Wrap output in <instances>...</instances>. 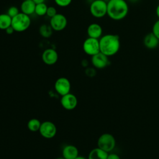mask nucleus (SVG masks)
<instances>
[{
	"mask_svg": "<svg viewBox=\"0 0 159 159\" xmlns=\"http://www.w3.org/2000/svg\"><path fill=\"white\" fill-rule=\"evenodd\" d=\"M48 6L45 2L36 4L35 9V13L39 16H43L46 15Z\"/></svg>",
	"mask_w": 159,
	"mask_h": 159,
	"instance_id": "obj_21",
	"label": "nucleus"
},
{
	"mask_svg": "<svg viewBox=\"0 0 159 159\" xmlns=\"http://www.w3.org/2000/svg\"><path fill=\"white\" fill-rule=\"evenodd\" d=\"M62 155L65 159H75L78 156V150L75 146L68 145L63 148Z\"/></svg>",
	"mask_w": 159,
	"mask_h": 159,
	"instance_id": "obj_16",
	"label": "nucleus"
},
{
	"mask_svg": "<svg viewBox=\"0 0 159 159\" xmlns=\"http://www.w3.org/2000/svg\"><path fill=\"white\" fill-rule=\"evenodd\" d=\"M41 123L37 119H32L27 122V128L32 132H37L39 130Z\"/></svg>",
	"mask_w": 159,
	"mask_h": 159,
	"instance_id": "obj_20",
	"label": "nucleus"
},
{
	"mask_svg": "<svg viewBox=\"0 0 159 159\" xmlns=\"http://www.w3.org/2000/svg\"><path fill=\"white\" fill-rule=\"evenodd\" d=\"M116 139L114 137L109 133H104L99 136L98 140V147L106 152L113 150L116 147Z\"/></svg>",
	"mask_w": 159,
	"mask_h": 159,
	"instance_id": "obj_5",
	"label": "nucleus"
},
{
	"mask_svg": "<svg viewBox=\"0 0 159 159\" xmlns=\"http://www.w3.org/2000/svg\"><path fill=\"white\" fill-rule=\"evenodd\" d=\"M39 132L44 138L51 139L56 135L57 127L52 122L45 121L41 124Z\"/></svg>",
	"mask_w": 159,
	"mask_h": 159,
	"instance_id": "obj_8",
	"label": "nucleus"
},
{
	"mask_svg": "<svg viewBox=\"0 0 159 159\" xmlns=\"http://www.w3.org/2000/svg\"><path fill=\"white\" fill-rule=\"evenodd\" d=\"M36 4L32 0H24L20 4L21 12L27 15H31L35 13Z\"/></svg>",
	"mask_w": 159,
	"mask_h": 159,
	"instance_id": "obj_15",
	"label": "nucleus"
},
{
	"mask_svg": "<svg viewBox=\"0 0 159 159\" xmlns=\"http://www.w3.org/2000/svg\"><path fill=\"white\" fill-rule=\"evenodd\" d=\"M60 102L61 106L67 110H72L75 109L78 104L76 97L70 93L62 96Z\"/></svg>",
	"mask_w": 159,
	"mask_h": 159,
	"instance_id": "obj_11",
	"label": "nucleus"
},
{
	"mask_svg": "<svg viewBox=\"0 0 159 159\" xmlns=\"http://www.w3.org/2000/svg\"><path fill=\"white\" fill-rule=\"evenodd\" d=\"M143 45L148 49H155L159 45V39L152 32L148 33L143 38Z\"/></svg>",
	"mask_w": 159,
	"mask_h": 159,
	"instance_id": "obj_14",
	"label": "nucleus"
},
{
	"mask_svg": "<svg viewBox=\"0 0 159 159\" xmlns=\"http://www.w3.org/2000/svg\"><path fill=\"white\" fill-rule=\"evenodd\" d=\"M35 4H40V3H43L45 2V0H32Z\"/></svg>",
	"mask_w": 159,
	"mask_h": 159,
	"instance_id": "obj_29",
	"label": "nucleus"
},
{
	"mask_svg": "<svg viewBox=\"0 0 159 159\" xmlns=\"http://www.w3.org/2000/svg\"><path fill=\"white\" fill-rule=\"evenodd\" d=\"M129 2H132V3H135V2H137V1H139V0H128Z\"/></svg>",
	"mask_w": 159,
	"mask_h": 159,
	"instance_id": "obj_31",
	"label": "nucleus"
},
{
	"mask_svg": "<svg viewBox=\"0 0 159 159\" xmlns=\"http://www.w3.org/2000/svg\"><path fill=\"white\" fill-rule=\"evenodd\" d=\"M91 63L94 67L98 69H102L109 64V57L101 52L91 57Z\"/></svg>",
	"mask_w": 159,
	"mask_h": 159,
	"instance_id": "obj_10",
	"label": "nucleus"
},
{
	"mask_svg": "<svg viewBox=\"0 0 159 159\" xmlns=\"http://www.w3.org/2000/svg\"><path fill=\"white\" fill-rule=\"evenodd\" d=\"M53 29L51 26L48 24H42L39 28V33L40 35L44 38H49L53 33Z\"/></svg>",
	"mask_w": 159,
	"mask_h": 159,
	"instance_id": "obj_19",
	"label": "nucleus"
},
{
	"mask_svg": "<svg viewBox=\"0 0 159 159\" xmlns=\"http://www.w3.org/2000/svg\"><path fill=\"white\" fill-rule=\"evenodd\" d=\"M5 32H6V34H9V35H11V34H13L14 32H15V31H14V29L12 28V27L11 25L10 27H7V28L5 30Z\"/></svg>",
	"mask_w": 159,
	"mask_h": 159,
	"instance_id": "obj_27",
	"label": "nucleus"
},
{
	"mask_svg": "<svg viewBox=\"0 0 159 159\" xmlns=\"http://www.w3.org/2000/svg\"><path fill=\"white\" fill-rule=\"evenodd\" d=\"M129 7L125 0H109L107 2V15L114 20H121L126 17Z\"/></svg>",
	"mask_w": 159,
	"mask_h": 159,
	"instance_id": "obj_2",
	"label": "nucleus"
},
{
	"mask_svg": "<svg viewBox=\"0 0 159 159\" xmlns=\"http://www.w3.org/2000/svg\"><path fill=\"white\" fill-rule=\"evenodd\" d=\"M67 23L66 17L60 13H57L50 20V25L53 30L57 32L64 30L67 25Z\"/></svg>",
	"mask_w": 159,
	"mask_h": 159,
	"instance_id": "obj_7",
	"label": "nucleus"
},
{
	"mask_svg": "<svg viewBox=\"0 0 159 159\" xmlns=\"http://www.w3.org/2000/svg\"><path fill=\"white\" fill-rule=\"evenodd\" d=\"M107 159H120V158L116 153H110L108 154Z\"/></svg>",
	"mask_w": 159,
	"mask_h": 159,
	"instance_id": "obj_26",
	"label": "nucleus"
},
{
	"mask_svg": "<svg viewBox=\"0 0 159 159\" xmlns=\"http://www.w3.org/2000/svg\"><path fill=\"white\" fill-rule=\"evenodd\" d=\"M57 14V10H56V9L54 7H53V6L48 7L47 11V13H46V15L48 17H49L50 18H52L53 16H55Z\"/></svg>",
	"mask_w": 159,
	"mask_h": 159,
	"instance_id": "obj_25",
	"label": "nucleus"
},
{
	"mask_svg": "<svg viewBox=\"0 0 159 159\" xmlns=\"http://www.w3.org/2000/svg\"><path fill=\"white\" fill-rule=\"evenodd\" d=\"M107 152L97 147L89 152L88 159H107Z\"/></svg>",
	"mask_w": 159,
	"mask_h": 159,
	"instance_id": "obj_17",
	"label": "nucleus"
},
{
	"mask_svg": "<svg viewBox=\"0 0 159 159\" xmlns=\"http://www.w3.org/2000/svg\"><path fill=\"white\" fill-rule=\"evenodd\" d=\"M99 41L100 52L108 57L115 55L120 50V40L117 34H105L99 39Z\"/></svg>",
	"mask_w": 159,
	"mask_h": 159,
	"instance_id": "obj_1",
	"label": "nucleus"
},
{
	"mask_svg": "<svg viewBox=\"0 0 159 159\" xmlns=\"http://www.w3.org/2000/svg\"><path fill=\"white\" fill-rule=\"evenodd\" d=\"M58 58L57 52L53 48H47L43 51L42 55V59L43 61L48 65H52L55 64Z\"/></svg>",
	"mask_w": 159,
	"mask_h": 159,
	"instance_id": "obj_12",
	"label": "nucleus"
},
{
	"mask_svg": "<svg viewBox=\"0 0 159 159\" xmlns=\"http://www.w3.org/2000/svg\"><path fill=\"white\" fill-rule=\"evenodd\" d=\"M55 4L61 7L68 6L72 2V0H54Z\"/></svg>",
	"mask_w": 159,
	"mask_h": 159,
	"instance_id": "obj_23",
	"label": "nucleus"
},
{
	"mask_svg": "<svg viewBox=\"0 0 159 159\" xmlns=\"http://www.w3.org/2000/svg\"><path fill=\"white\" fill-rule=\"evenodd\" d=\"M83 49L85 53L91 57L100 52L99 39L88 37L83 42Z\"/></svg>",
	"mask_w": 159,
	"mask_h": 159,
	"instance_id": "obj_6",
	"label": "nucleus"
},
{
	"mask_svg": "<svg viewBox=\"0 0 159 159\" xmlns=\"http://www.w3.org/2000/svg\"><path fill=\"white\" fill-rule=\"evenodd\" d=\"M91 14L95 18H102L107 15V2L104 0H94L89 6Z\"/></svg>",
	"mask_w": 159,
	"mask_h": 159,
	"instance_id": "obj_4",
	"label": "nucleus"
},
{
	"mask_svg": "<svg viewBox=\"0 0 159 159\" xmlns=\"http://www.w3.org/2000/svg\"><path fill=\"white\" fill-rule=\"evenodd\" d=\"M75 159H86V158H85L84 157H81V156H78L76 158H75Z\"/></svg>",
	"mask_w": 159,
	"mask_h": 159,
	"instance_id": "obj_30",
	"label": "nucleus"
},
{
	"mask_svg": "<svg viewBox=\"0 0 159 159\" xmlns=\"http://www.w3.org/2000/svg\"><path fill=\"white\" fill-rule=\"evenodd\" d=\"M31 24L30 16L20 12L17 16L12 18L11 26L15 32H22L29 29Z\"/></svg>",
	"mask_w": 159,
	"mask_h": 159,
	"instance_id": "obj_3",
	"label": "nucleus"
},
{
	"mask_svg": "<svg viewBox=\"0 0 159 159\" xmlns=\"http://www.w3.org/2000/svg\"><path fill=\"white\" fill-rule=\"evenodd\" d=\"M152 32L159 39V19L153 24Z\"/></svg>",
	"mask_w": 159,
	"mask_h": 159,
	"instance_id": "obj_24",
	"label": "nucleus"
},
{
	"mask_svg": "<svg viewBox=\"0 0 159 159\" xmlns=\"http://www.w3.org/2000/svg\"><path fill=\"white\" fill-rule=\"evenodd\" d=\"M155 14L157 16V17L159 19V4L157 5V7H156V9H155Z\"/></svg>",
	"mask_w": 159,
	"mask_h": 159,
	"instance_id": "obj_28",
	"label": "nucleus"
},
{
	"mask_svg": "<svg viewBox=\"0 0 159 159\" xmlns=\"http://www.w3.org/2000/svg\"><path fill=\"white\" fill-rule=\"evenodd\" d=\"M19 10L18 9V7H17L16 6H11L10 7L7 11V14L11 17L13 18L14 17H15L16 16H17L19 13Z\"/></svg>",
	"mask_w": 159,
	"mask_h": 159,
	"instance_id": "obj_22",
	"label": "nucleus"
},
{
	"mask_svg": "<svg viewBox=\"0 0 159 159\" xmlns=\"http://www.w3.org/2000/svg\"><path fill=\"white\" fill-rule=\"evenodd\" d=\"M88 37L99 39L102 36V28L98 23H92L87 28Z\"/></svg>",
	"mask_w": 159,
	"mask_h": 159,
	"instance_id": "obj_13",
	"label": "nucleus"
},
{
	"mask_svg": "<svg viewBox=\"0 0 159 159\" xmlns=\"http://www.w3.org/2000/svg\"><path fill=\"white\" fill-rule=\"evenodd\" d=\"M12 18L7 14H0V29L6 30L11 25Z\"/></svg>",
	"mask_w": 159,
	"mask_h": 159,
	"instance_id": "obj_18",
	"label": "nucleus"
},
{
	"mask_svg": "<svg viewBox=\"0 0 159 159\" xmlns=\"http://www.w3.org/2000/svg\"><path fill=\"white\" fill-rule=\"evenodd\" d=\"M55 91L61 96H64L70 93L71 88V84L70 81L65 78L61 77L57 79L55 83Z\"/></svg>",
	"mask_w": 159,
	"mask_h": 159,
	"instance_id": "obj_9",
	"label": "nucleus"
},
{
	"mask_svg": "<svg viewBox=\"0 0 159 159\" xmlns=\"http://www.w3.org/2000/svg\"><path fill=\"white\" fill-rule=\"evenodd\" d=\"M57 159H65V158H58Z\"/></svg>",
	"mask_w": 159,
	"mask_h": 159,
	"instance_id": "obj_32",
	"label": "nucleus"
}]
</instances>
